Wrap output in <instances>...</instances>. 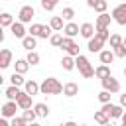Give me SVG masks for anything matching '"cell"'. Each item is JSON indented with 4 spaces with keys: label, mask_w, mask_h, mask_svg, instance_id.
<instances>
[{
    "label": "cell",
    "mask_w": 126,
    "mask_h": 126,
    "mask_svg": "<svg viewBox=\"0 0 126 126\" xmlns=\"http://www.w3.org/2000/svg\"><path fill=\"white\" fill-rule=\"evenodd\" d=\"M51 32H53V28H51V26H43V28H41L39 37H41V39H47V37H51V35H53Z\"/></svg>",
    "instance_id": "8d00e7d4"
},
{
    "label": "cell",
    "mask_w": 126,
    "mask_h": 126,
    "mask_svg": "<svg viewBox=\"0 0 126 126\" xmlns=\"http://www.w3.org/2000/svg\"><path fill=\"white\" fill-rule=\"evenodd\" d=\"M63 22H65V20H63V16L59 14V16H53V18H51L49 26L53 28V32H61V30L65 28V26H63Z\"/></svg>",
    "instance_id": "603a6c76"
},
{
    "label": "cell",
    "mask_w": 126,
    "mask_h": 126,
    "mask_svg": "<svg viewBox=\"0 0 126 126\" xmlns=\"http://www.w3.org/2000/svg\"><path fill=\"white\" fill-rule=\"evenodd\" d=\"M22 45H24V49H26V51H32V49H35V47H37V37L30 33V35H26V37L22 39Z\"/></svg>",
    "instance_id": "2e32d148"
},
{
    "label": "cell",
    "mask_w": 126,
    "mask_h": 126,
    "mask_svg": "<svg viewBox=\"0 0 126 126\" xmlns=\"http://www.w3.org/2000/svg\"><path fill=\"white\" fill-rule=\"evenodd\" d=\"M75 61H77V69H79V73L85 77V79H91V77H94V69H93V65H91V61L85 57V55H77L75 57Z\"/></svg>",
    "instance_id": "7a4b0ae2"
},
{
    "label": "cell",
    "mask_w": 126,
    "mask_h": 126,
    "mask_svg": "<svg viewBox=\"0 0 126 126\" xmlns=\"http://www.w3.org/2000/svg\"><path fill=\"white\" fill-rule=\"evenodd\" d=\"M63 37H65V35H59V33H53V35L49 37V43H51L53 47H61V43H63Z\"/></svg>",
    "instance_id": "d6a6232c"
},
{
    "label": "cell",
    "mask_w": 126,
    "mask_h": 126,
    "mask_svg": "<svg viewBox=\"0 0 126 126\" xmlns=\"http://www.w3.org/2000/svg\"><path fill=\"white\" fill-rule=\"evenodd\" d=\"M110 20H112V14L102 12V14H98V16H96L94 28H96V30H104V28H108V26H110Z\"/></svg>",
    "instance_id": "30bf717a"
},
{
    "label": "cell",
    "mask_w": 126,
    "mask_h": 126,
    "mask_svg": "<svg viewBox=\"0 0 126 126\" xmlns=\"http://www.w3.org/2000/svg\"><path fill=\"white\" fill-rule=\"evenodd\" d=\"M51 2H55V4H57V2H59V0H51Z\"/></svg>",
    "instance_id": "bcb514c9"
},
{
    "label": "cell",
    "mask_w": 126,
    "mask_h": 126,
    "mask_svg": "<svg viewBox=\"0 0 126 126\" xmlns=\"http://www.w3.org/2000/svg\"><path fill=\"white\" fill-rule=\"evenodd\" d=\"M10 63H12V51L10 49H2L0 51V67L6 69V67H10Z\"/></svg>",
    "instance_id": "d6986e66"
},
{
    "label": "cell",
    "mask_w": 126,
    "mask_h": 126,
    "mask_svg": "<svg viewBox=\"0 0 126 126\" xmlns=\"http://www.w3.org/2000/svg\"><path fill=\"white\" fill-rule=\"evenodd\" d=\"M120 104L126 108V93H122V94H120Z\"/></svg>",
    "instance_id": "b9f144b4"
},
{
    "label": "cell",
    "mask_w": 126,
    "mask_h": 126,
    "mask_svg": "<svg viewBox=\"0 0 126 126\" xmlns=\"http://www.w3.org/2000/svg\"><path fill=\"white\" fill-rule=\"evenodd\" d=\"M10 32H12V35L14 37H18V39H24L26 37V28H24V22H14L12 26H10Z\"/></svg>",
    "instance_id": "8fae6325"
},
{
    "label": "cell",
    "mask_w": 126,
    "mask_h": 126,
    "mask_svg": "<svg viewBox=\"0 0 126 126\" xmlns=\"http://www.w3.org/2000/svg\"><path fill=\"white\" fill-rule=\"evenodd\" d=\"M102 110L110 116V118H120L124 114V106L122 104H112V102H104L102 104Z\"/></svg>",
    "instance_id": "277c9868"
},
{
    "label": "cell",
    "mask_w": 126,
    "mask_h": 126,
    "mask_svg": "<svg viewBox=\"0 0 126 126\" xmlns=\"http://www.w3.org/2000/svg\"><path fill=\"white\" fill-rule=\"evenodd\" d=\"M33 16H35L33 6H22V8H20V12H18V20H20V22H24V24H30V22L33 20Z\"/></svg>",
    "instance_id": "52a82bcc"
},
{
    "label": "cell",
    "mask_w": 126,
    "mask_h": 126,
    "mask_svg": "<svg viewBox=\"0 0 126 126\" xmlns=\"http://www.w3.org/2000/svg\"><path fill=\"white\" fill-rule=\"evenodd\" d=\"M108 41H110V47L114 49V47H118V45L124 43V37H120L118 33H110V39H108Z\"/></svg>",
    "instance_id": "f546056e"
},
{
    "label": "cell",
    "mask_w": 126,
    "mask_h": 126,
    "mask_svg": "<svg viewBox=\"0 0 126 126\" xmlns=\"http://www.w3.org/2000/svg\"><path fill=\"white\" fill-rule=\"evenodd\" d=\"M124 77H126V67H124Z\"/></svg>",
    "instance_id": "f6af8a7d"
},
{
    "label": "cell",
    "mask_w": 126,
    "mask_h": 126,
    "mask_svg": "<svg viewBox=\"0 0 126 126\" xmlns=\"http://www.w3.org/2000/svg\"><path fill=\"white\" fill-rule=\"evenodd\" d=\"M20 94H22V91H20L18 85H10V87H6V91H4V96H6L8 100H18Z\"/></svg>",
    "instance_id": "7c38bea8"
},
{
    "label": "cell",
    "mask_w": 126,
    "mask_h": 126,
    "mask_svg": "<svg viewBox=\"0 0 126 126\" xmlns=\"http://www.w3.org/2000/svg\"><path fill=\"white\" fill-rule=\"evenodd\" d=\"M30 69V61L28 59H16V63H14V71H18V73H26Z\"/></svg>",
    "instance_id": "d4e9b609"
},
{
    "label": "cell",
    "mask_w": 126,
    "mask_h": 126,
    "mask_svg": "<svg viewBox=\"0 0 126 126\" xmlns=\"http://www.w3.org/2000/svg\"><path fill=\"white\" fill-rule=\"evenodd\" d=\"M94 120H96L98 124H108V122H110V116L100 108V110H96V112H94Z\"/></svg>",
    "instance_id": "83f0119b"
},
{
    "label": "cell",
    "mask_w": 126,
    "mask_h": 126,
    "mask_svg": "<svg viewBox=\"0 0 126 126\" xmlns=\"http://www.w3.org/2000/svg\"><path fill=\"white\" fill-rule=\"evenodd\" d=\"M10 83H12V85H18V87H22V85H26V79H24V73H18V71H14V73H12V77H10Z\"/></svg>",
    "instance_id": "4316f807"
},
{
    "label": "cell",
    "mask_w": 126,
    "mask_h": 126,
    "mask_svg": "<svg viewBox=\"0 0 126 126\" xmlns=\"http://www.w3.org/2000/svg\"><path fill=\"white\" fill-rule=\"evenodd\" d=\"M94 4H96V0H87V6L89 8H94Z\"/></svg>",
    "instance_id": "7bdbcfd3"
},
{
    "label": "cell",
    "mask_w": 126,
    "mask_h": 126,
    "mask_svg": "<svg viewBox=\"0 0 126 126\" xmlns=\"http://www.w3.org/2000/svg\"><path fill=\"white\" fill-rule=\"evenodd\" d=\"M114 55H116V57H126V45L122 43V45L114 47Z\"/></svg>",
    "instance_id": "60d3db41"
},
{
    "label": "cell",
    "mask_w": 126,
    "mask_h": 126,
    "mask_svg": "<svg viewBox=\"0 0 126 126\" xmlns=\"http://www.w3.org/2000/svg\"><path fill=\"white\" fill-rule=\"evenodd\" d=\"M63 87L65 85H61L55 77H47L41 83V94H61L63 93Z\"/></svg>",
    "instance_id": "6da1fadb"
},
{
    "label": "cell",
    "mask_w": 126,
    "mask_h": 126,
    "mask_svg": "<svg viewBox=\"0 0 126 126\" xmlns=\"http://www.w3.org/2000/svg\"><path fill=\"white\" fill-rule=\"evenodd\" d=\"M94 33H96V28H94L91 22H85V24H81V35H83L85 39H91Z\"/></svg>",
    "instance_id": "4fadbf2b"
},
{
    "label": "cell",
    "mask_w": 126,
    "mask_h": 126,
    "mask_svg": "<svg viewBox=\"0 0 126 126\" xmlns=\"http://www.w3.org/2000/svg\"><path fill=\"white\" fill-rule=\"evenodd\" d=\"M100 83H102V89L110 91L112 94H114V93H120V83H118V79H114L112 75H108V77L100 79Z\"/></svg>",
    "instance_id": "8992f818"
},
{
    "label": "cell",
    "mask_w": 126,
    "mask_h": 126,
    "mask_svg": "<svg viewBox=\"0 0 126 126\" xmlns=\"http://www.w3.org/2000/svg\"><path fill=\"white\" fill-rule=\"evenodd\" d=\"M63 94L65 96H75V94H79V85L75 83V81H69V83H65V87H63Z\"/></svg>",
    "instance_id": "5bb4252c"
},
{
    "label": "cell",
    "mask_w": 126,
    "mask_h": 126,
    "mask_svg": "<svg viewBox=\"0 0 126 126\" xmlns=\"http://www.w3.org/2000/svg\"><path fill=\"white\" fill-rule=\"evenodd\" d=\"M18 108H20V106H18V100H8V102H4V104H2L0 114H2V116H6V118H14Z\"/></svg>",
    "instance_id": "ba28073f"
},
{
    "label": "cell",
    "mask_w": 126,
    "mask_h": 126,
    "mask_svg": "<svg viewBox=\"0 0 126 126\" xmlns=\"http://www.w3.org/2000/svg\"><path fill=\"white\" fill-rule=\"evenodd\" d=\"M55 6H57V4H55V2H51V0H41V8H43L45 12H53V10H55Z\"/></svg>",
    "instance_id": "74e56055"
},
{
    "label": "cell",
    "mask_w": 126,
    "mask_h": 126,
    "mask_svg": "<svg viewBox=\"0 0 126 126\" xmlns=\"http://www.w3.org/2000/svg\"><path fill=\"white\" fill-rule=\"evenodd\" d=\"M124 45H126V37H124Z\"/></svg>",
    "instance_id": "7dc6e473"
},
{
    "label": "cell",
    "mask_w": 126,
    "mask_h": 126,
    "mask_svg": "<svg viewBox=\"0 0 126 126\" xmlns=\"http://www.w3.org/2000/svg\"><path fill=\"white\" fill-rule=\"evenodd\" d=\"M61 67H63L65 71H73V69H77V61H75V57L67 53V55L61 59Z\"/></svg>",
    "instance_id": "e0dca14e"
},
{
    "label": "cell",
    "mask_w": 126,
    "mask_h": 126,
    "mask_svg": "<svg viewBox=\"0 0 126 126\" xmlns=\"http://www.w3.org/2000/svg\"><path fill=\"white\" fill-rule=\"evenodd\" d=\"M98 57H100V63H106V65H110L112 61H114V51H110V49H102L100 53H98Z\"/></svg>",
    "instance_id": "44dd1931"
},
{
    "label": "cell",
    "mask_w": 126,
    "mask_h": 126,
    "mask_svg": "<svg viewBox=\"0 0 126 126\" xmlns=\"http://www.w3.org/2000/svg\"><path fill=\"white\" fill-rule=\"evenodd\" d=\"M12 24H14V16L8 14V12H4V14L0 16V26H2V28H10Z\"/></svg>",
    "instance_id": "f1b7e54d"
},
{
    "label": "cell",
    "mask_w": 126,
    "mask_h": 126,
    "mask_svg": "<svg viewBox=\"0 0 126 126\" xmlns=\"http://www.w3.org/2000/svg\"><path fill=\"white\" fill-rule=\"evenodd\" d=\"M110 96H112V93L110 91H106V89H102L100 93H98V100L104 104V102H110Z\"/></svg>",
    "instance_id": "836d02e7"
},
{
    "label": "cell",
    "mask_w": 126,
    "mask_h": 126,
    "mask_svg": "<svg viewBox=\"0 0 126 126\" xmlns=\"http://www.w3.org/2000/svg\"><path fill=\"white\" fill-rule=\"evenodd\" d=\"M18 106H20V110H26V108H32V94L24 91V93L20 94V98H18Z\"/></svg>",
    "instance_id": "9a60e30c"
},
{
    "label": "cell",
    "mask_w": 126,
    "mask_h": 126,
    "mask_svg": "<svg viewBox=\"0 0 126 126\" xmlns=\"http://www.w3.org/2000/svg\"><path fill=\"white\" fill-rule=\"evenodd\" d=\"M33 110L37 112L39 118H47V116H49V106H47L45 102H37V104H33Z\"/></svg>",
    "instance_id": "7402d4cb"
},
{
    "label": "cell",
    "mask_w": 126,
    "mask_h": 126,
    "mask_svg": "<svg viewBox=\"0 0 126 126\" xmlns=\"http://www.w3.org/2000/svg\"><path fill=\"white\" fill-rule=\"evenodd\" d=\"M120 120H122V124H124V126H126V110H124V114H122V116H120Z\"/></svg>",
    "instance_id": "ee69618b"
},
{
    "label": "cell",
    "mask_w": 126,
    "mask_h": 126,
    "mask_svg": "<svg viewBox=\"0 0 126 126\" xmlns=\"http://www.w3.org/2000/svg\"><path fill=\"white\" fill-rule=\"evenodd\" d=\"M61 49L65 51V53H69V55H73V57H77L79 55V45L73 41V37H69V35H65L63 37V43H61Z\"/></svg>",
    "instance_id": "5b68a950"
},
{
    "label": "cell",
    "mask_w": 126,
    "mask_h": 126,
    "mask_svg": "<svg viewBox=\"0 0 126 126\" xmlns=\"http://www.w3.org/2000/svg\"><path fill=\"white\" fill-rule=\"evenodd\" d=\"M28 61H30V65L33 67V65H37L39 63V53L35 51V49H32V51H28V57H26Z\"/></svg>",
    "instance_id": "4dcf8cb0"
},
{
    "label": "cell",
    "mask_w": 126,
    "mask_h": 126,
    "mask_svg": "<svg viewBox=\"0 0 126 126\" xmlns=\"http://www.w3.org/2000/svg\"><path fill=\"white\" fill-rule=\"evenodd\" d=\"M41 24H32L30 26V30H28V33H32V35H35V37H39V33H41Z\"/></svg>",
    "instance_id": "e575fe53"
},
{
    "label": "cell",
    "mask_w": 126,
    "mask_h": 126,
    "mask_svg": "<svg viewBox=\"0 0 126 126\" xmlns=\"http://www.w3.org/2000/svg\"><path fill=\"white\" fill-rule=\"evenodd\" d=\"M106 8H108V4H106V0H96V4H94V12H98V14H102V12H106Z\"/></svg>",
    "instance_id": "d590c367"
},
{
    "label": "cell",
    "mask_w": 126,
    "mask_h": 126,
    "mask_svg": "<svg viewBox=\"0 0 126 126\" xmlns=\"http://www.w3.org/2000/svg\"><path fill=\"white\" fill-rule=\"evenodd\" d=\"M26 124H28V122H26L24 116H14L12 122H10V126H26Z\"/></svg>",
    "instance_id": "f35d334b"
},
{
    "label": "cell",
    "mask_w": 126,
    "mask_h": 126,
    "mask_svg": "<svg viewBox=\"0 0 126 126\" xmlns=\"http://www.w3.org/2000/svg\"><path fill=\"white\" fill-rule=\"evenodd\" d=\"M63 32H65V35L75 37L77 33H81V28H79L75 22H67V24H65V28H63Z\"/></svg>",
    "instance_id": "ac0fdd59"
},
{
    "label": "cell",
    "mask_w": 126,
    "mask_h": 126,
    "mask_svg": "<svg viewBox=\"0 0 126 126\" xmlns=\"http://www.w3.org/2000/svg\"><path fill=\"white\" fill-rule=\"evenodd\" d=\"M104 43H106V41H104V39H100V37H98V35L94 33V35H93V37L89 39V43H87V49H89L91 53H100V51H102V45H104Z\"/></svg>",
    "instance_id": "9c48e42d"
},
{
    "label": "cell",
    "mask_w": 126,
    "mask_h": 126,
    "mask_svg": "<svg viewBox=\"0 0 126 126\" xmlns=\"http://www.w3.org/2000/svg\"><path fill=\"white\" fill-rule=\"evenodd\" d=\"M26 93H30L32 96H35V94H39L41 93V85L39 83H35V81H26Z\"/></svg>",
    "instance_id": "ffe728a7"
},
{
    "label": "cell",
    "mask_w": 126,
    "mask_h": 126,
    "mask_svg": "<svg viewBox=\"0 0 126 126\" xmlns=\"http://www.w3.org/2000/svg\"><path fill=\"white\" fill-rule=\"evenodd\" d=\"M96 35H98L100 39H104V41L110 39V32H108V28H104V30H96Z\"/></svg>",
    "instance_id": "ab89813d"
},
{
    "label": "cell",
    "mask_w": 126,
    "mask_h": 126,
    "mask_svg": "<svg viewBox=\"0 0 126 126\" xmlns=\"http://www.w3.org/2000/svg\"><path fill=\"white\" fill-rule=\"evenodd\" d=\"M61 16H63V20H65V22H71V20L75 18V10H73L71 6H67V8H63Z\"/></svg>",
    "instance_id": "1f68e13d"
},
{
    "label": "cell",
    "mask_w": 126,
    "mask_h": 126,
    "mask_svg": "<svg viewBox=\"0 0 126 126\" xmlns=\"http://www.w3.org/2000/svg\"><path fill=\"white\" fill-rule=\"evenodd\" d=\"M22 116L26 118V122H28V124H33V122L39 118V116H37V112H35L33 108H26V110L22 112Z\"/></svg>",
    "instance_id": "484cf974"
},
{
    "label": "cell",
    "mask_w": 126,
    "mask_h": 126,
    "mask_svg": "<svg viewBox=\"0 0 126 126\" xmlns=\"http://www.w3.org/2000/svg\"><path fill=\"white\" fill-rule=\"evenodd\" d=\"M110 75V67L106 65V63H102V65H98L96 69H94V77L96 79H104V77H108Z\"/></svg>",
    "instance_id": "cb8c5ba5"
},
{
    "label": "cell",
    "mask_w": 126,
    "mask_h": 126,
    "mask_svg": "<svg viewBox=\"0 0 126 126\" xmlns=\"http://www.w3.org/2000/svg\"><path fill=\"white\" fill-rule=\"evenodd\" d=\"M112 20L118 26H126V2L118 4L116 8H112Z\"/></svg>",
    "instance_id": "3957f363"
}]
</instances>
